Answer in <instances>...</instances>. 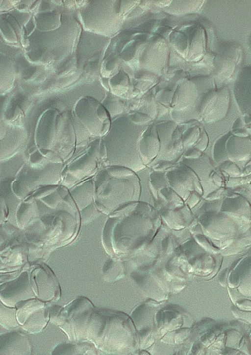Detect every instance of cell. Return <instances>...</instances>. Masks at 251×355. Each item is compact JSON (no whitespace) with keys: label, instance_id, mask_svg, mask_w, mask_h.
I'll return each instance as SVG.
<instances>
[{"label":"cell","instance_id":"cell-1","mask_svg":"<svg viewBox=\"0 0 251 355\" xmlns=\"http://www.w3.org/2000/svg\"><path fill=\"white\" fill-rule=\"evenodd\" d=\"M85 302V301H84ZM92 305L87 300L78 304V299L70 303L63 310V316H60L59 323H63V327L74 338H92L93 331L96 332V316L93 315Z\"/></svg>","mask_w":251,"mask_h":355},{"label":"cell","instance_id":"cell-2","mask_svg":"<svg viewBox=\"0 0 251 355\" xmlns=\"http://www.w3.org/2000/svg\"><path fill=\"white\" fill-rule=\"evenodd\" d=\"M241 47L235 43H224L220 47L216 57L218 80L226 82L236 71L242 60Z\"/></svg>","mask_w":251,"mask_h":355},{"label":"cell","instance_id":"cell-3","mask_svg":"<svg viewBox=\"0 0 251 355\" xmlns=\"http://www.w3.org/2000/svg\"><path fill=\"white\" fill-rule=\"evenodd\" d=\"M48 312L45 305L32 300L19 305L17 319L23 328L30 332H39L45 326Z\"/></svg>","mask_w":251,"mask_h":355},{"label":"cell","instance_id":"cell-4","mask_svg":"<svg viewBox=\"0 0 251 355\" xmlns=\"http://www.w3.org/2000/svg\"><path fill=\"white\" fill-rule=\"evenodd\" d=\"M203 117L208 121H217L223 118L226 114L229 104L230 96L226 87L211 91L206 97Z\"/></svg>","mask_w":251,"mask_h":355},{"label":"cell","instance_id":"cell-5","mask_svg":"<svg viewBox=\"0 0 251 355\" xmlns=\"http://www.w3.org/2000/svg\"><path fill=\"white\" fill-rule=\"evenodd\" d=\"M27 275L22 274L18 279L5 285L1 291V299L7 305L13 306L19 304V302L33 296Z\"/></svg>","mask_w":251,"mask_h":355},{"label":"cell","instance_id":"cell-6","mask_svg":"<svg viewBox=\"0 0 251 355\" xmlns=\"http://www.w3.org/2000/svg\"><path fill=\"white\" fill-rule=\"evenodd\" d=\"M234 95L240 109L251 114V66L243 68L234 85Z\"/></svg>","mask_w":251,"mask_h":355},{"label":"cell","instance_id":"cell-7","mask_svg":"<svg viewBox=\"0 0 251 355\" xmlns=\"http://www.w3.org/2000/svg\"><path fill=\"white\" fill-rule=\"evenodd\" d=\"M0 355H26L30 347L27 338L18 332H11L1 335Z\"/></svg>","mask_w":251,"mask_h":355},{"label":"cell","instance_id":"cell-8","mask_svg":"<svg viewBox=\"0 0 251 355\" xmlns=\"http://www.w3.org/2000/svg\"><path fill=\"white\" fill-rule=\"evenodd\" d=\"M1 309V308H0ZM3 311H0V322L1 324H3L5 327H15L17 326V323L15 319V310L7 308L5 307L3 308Z\"/></svg>","mask_w":251,"mask_h":355},{"label":"cell","instance_id":"cell-9","mask_svg":"<svg viewBox=\"0 0 251 355\" xmlns=\"http://www.w3.org/2000/svg\"><path fill=\"white\" fill-rule=\"evenodd\" d=\"M94 207V206L92 205H90L88 207L86 208L85 210L83 211V212L88 213L87 214H82V218L83 219V221H84L85 222H87L88 221H90L94 216H95V214H94V213H96V211Z\"/></svg>","mask_w":251,"mask_h":355}]
</instances>
